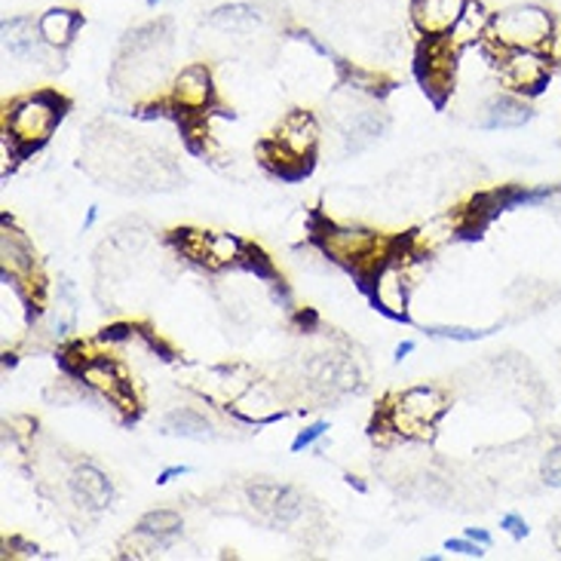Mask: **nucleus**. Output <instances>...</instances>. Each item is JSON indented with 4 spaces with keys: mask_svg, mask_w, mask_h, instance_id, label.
I'll list each match as a JSON object with an SVG mask.
<instances>
[{
    "mask_svg": "<svg viewBox=\"0 0 561 561\" xmlns=\"http://www.w3.org/2000/svg\"><path fill=\"white\" fill-rule=\"evenodd\" d=\"M556 37V19L540 3H516L491 19L488 44L497 49H549Z\"/></svg>",
    "mask_w": 561,
    "mask_h": 561,
    "instance_id": "1",
    "label": "nucleus"
},
{
    "mask_svg": "<svg viewBox=\"0 0 561 561\" xmlns=\"http://www.w3.org/2000/svg\"><path fill=\"white\" fill-rule=\"evenodd\" d=\"M61 114H65V99L59 92L44 90L25 95L7 111V136L13 138L19 153L25 157V153L37 151L46 138L56 133Z\"/></svg>",
    "mask_w": 561,
    "mask_h": 561,
    "instance_id": "2",
    "label": "nucleus"
},
{
    "mask_svg": "<svg viewBox=\"0 0 561 561\" xmlns=\"http://www.w3.org/2000/svg\"><path fill=\"white\" fill-rule=\"evenodd\" d=\"M445 409L448 399L439 387H411L402 396H396L393 405H387L383 421L387 430H393L402 439H430Z\"/></svg>",
    "mask_w": 561,
    "mask_h": 561,
    "instance_id": "3",
    "label": "nucleus"
},
{
    "mask_svg": "<svg viewBox=\"0 0 561 561\" xmlns=\"http://www.w3.org/2000/svg\"><path fill=\"white\" fill-rule=\"evenodd\" d=\"M322 249L341 264L356 267L363 276H371L383 261L393 255V245L380 240L378 233L359 228H337V225H322Z\"/></svg>",
    "mask_w": 561,
    "mask_h": 561,
    "instance_id": "4",
    "label": "nucleus"
},
{
    "mask_svg": "<svg viewBox=\"0 0 561 561\" xmlns=\"http://www.w3.org/2000/svg\"><path fill=\"white\" fill-rule=\"evenodd\" d=\"M497 80L510 92H518L531 99L549 87L552 77V59L549 49H497Z\"/></svg>",
    "mask_w": 561,
    "mask_h": 561,
    "instance_id": "5",
    "label": "nucleus"
},
{
    "mask_svg": "<svg viewBox=\"0 0 561 561\" xmlns=\"http://www.w3.org/2000/svg\"><path fill=\"white\" fill-rule=\"evenodd\" d=\"M215 80L206 65H187L172 80V107L184 114H203L213 105Z\"/></svg>",
    "mask_w": 561,
    "mask_h": 561,
    "instance_id": "6",
    "label": "nucleus"
},
{
    "mask_svg": "<svg viewBox=\"0 0 561 561\" xmlns=\"http://www.w3.org/2000/svg\"><path fill=\"white\" fill-rule=\"evenodd\" d=\"M371 279V298L378 304L380 313L396 319H405V304H409V279H405V271L399 267V259L390 255V259L380 264L375 274L368 276Z\"/></svg>",
    "mask_w": 561,
    "mask_h": 561,
    "instance_id": "7",
    "label": "nucleus"
},
{
    "mask_svg": "<svg viewBox=\"0 0 561 561\" xmlns=\"http://www.w3.org/2000/svg\"><path fill=\"white\" fill-rule=\"evenodd\" d=\"M470 0H411V25L421 37L451 34Z\"/></svg>",
    "mask_w": 561,
    "mask_h": 561,
    "instance_id": "8",
    "label": "nucleus"
},
{
    "mask_svg": "<svg viewBox=\"0 0 561 561\" xmlns=\"http://www.w3.org/2000/svg\"><path fill=\"white\" fill-rule=\"evenodd\" d=\"M534 121V107L525 95L518 92L503 90L497 95H491L482 107V121L479 126L488 133H497V129H522Z\"/></svg>",
    "mask_w": 561,
    "mask_h": 561,
    "instance_id": "9",
    "label": "nucleus"
},
{
    "mask_svg": "<svg viewBox=\"0 0 561 561\" xmlns=\"http://www.w3.org/2000/svg\"><path fill=\"white\" fill-rule=\"evenodd\" d=\"M68 491H71V501L80 510H90V513H99V510H105L114 501V485H111V479L95 463L75 467L71 479H68Z\"/></svg>",
    "mask_w": 561,
    "mask_h": 561,
    "instance_id": "10",
    "label": "nucleus"
},
{
    "mask_svg": "<svg viewBox=\"0 0 561 561\" xmlns=\"http://www.w3.org/2000/svg\"><path fill=\"white\" fill-rule=\"evenodd\" d=\"M0 34H3L7 56H13L19 61H41L46 49H49L44 37H41L37 19H31V15H10V19H3Z\"/></svg>",
    "mask_w": 561,
    "mask_h": 561,
    "instance_id": "11",
    "label": "nucleus"
},
{
    "mask_svg": "<svg viewBox=\"0 0 561 561\" xmlns=\"http://www.w3.org/2000/svg\"><path fill=\"white\" fill-rule=\"evenodd\" d=\"M80 380L92 387L95 393H102L111 402H117L123 409H133V396H129V383L123 380L121 368L111 363V359H99V356H90L87 365L77 371Z\"/></svg>",
    "mask_w": 561,
    "mask_h": 561,
    "instance_id": "12",
    "label": "nucleus"
},
{
    "mask_svg": "<svg viewBox=\"0 0 561 561\" xmlns=\"http://www.w3.org/2000/svg\"><path fill=\"white\" fill-rule=\"evenodd\" d=\"M206 25L221 34H233V37H249L264 25V13L255 3H225L213 13L206 15Z\"/></svg>",
    "mask_w": 561,
    "mask_h": 561,
    "instance_id": "13",
    "label": "nucleus"
},
{
    "mask_svg": "<svg viewBox=\"0 0 561 561\" xmlns=\"http://www.w3.org/2000/svg\"><path fill=\"white\" fill-rule=\"evenodd\" d=\"M491 19L494 13L488 10L482 0H470L463 15L457 19V25L448 34V41L457 46V49H470V46H479L488 41V31H491Z\"/></svg>",
    "mask_w": 561,
    "mask_h": 561,
    "instance_id": "14",
    "label": "nucleus"
},
{
    "mask_svg": "<svg viewBox=\"0 0 561 561\" xmlns=\"http://www.w3.org/2000/svg\"><path fill=\"white\" fill-rule=\"evenodd\" d=\"M37 28L49 49H65V46H71L80 31V13L68 10V7H53L37 19Z\"/></svg>",
    "mask_w": 561,
    "mask_h": 561,
    "instance_id": "15",
    "label": "nucleus"
},
{
    "mask_svg": "<svg viewBox=\"0 0 561 561\" xmlns=\"http://www.w3.org/2000/svg\"><path fill=\"white\" fill-rule=\"evenodd\" d=\"M136 534L151 549H167L179 540L182 518H179V513H172V510H157V513H148V516L138 522Z\"/></svg>",
    "mask_w": 561,
    "mask_h": 561,
    "instance_id": "16",
    "label": "nucleus"
},
{
    "mask_svg": "<svg viewBox=\"0 0 561 561\" xmlns=\"http://www.w3.org/2000/svg\"><path fill=\"white\" fill-rule=\"evenodd\" d=\"M163 433L167 436H182V439L209 442L215 439V426L206 414L194 409H175L163 417Z\"/></svg>",
    "mask_w": 561,
    "mask_h": 561,
    "instance_id": "17",
    "label": "nucleus"
},
{
    "mask_svg": "<svg viewBox=\"0 0 561 561\" xmlns=\"http://www.w3.org/2000/svg\"><path fill=\"white\" fill-rule=\"evenodd\" d=\"M0 252H3V274H10L13 279H28L34 274V252L15 230H3Z\"/></svg>",
    "mask_w": 561,
    "mask_h": 561,
    "instance_id": "18",
    "label": "nucleus"
},
{
    "mask_svg": "<svg viewBox=\"0 0 561 561\" xmlns=\"http://www.w3.org/2000/svg\"><path fill=\"white\" fill-rule=\"evenodd\" d=\"M426 334H433V337H445V341H457V344H472V341H482L488 334L494 332V329H463V325H430L424 329Z\"/></svg>",
    "mask_w": 561,
    "mask_h": 561,
    "instance_id": "19",
    "label": "nucleus"
},
{
    "mask_svg": "<svg viewBox=\"0 0 561 561\" xmlns=\"http://www.w3.org/2000/svg\"><path fill=\"white\" fill-rule=\"evenodd\" d=\"M540 479L547 482L549 488H559L561 491V442L559 445H552L543 457V463H540Z\"/></svg>",
    "mask_w": 561,
    "mask_h": 561,
    "instance_id": "20",
    "label": "nucleus"
},
{
    "mask_svg": "<svg viewBox=\"0 0 561 561\" xmlns=\"http://www.w3.org/2000/svg\"><path fill=\"white\" fill-rule=\"evenodd\" d=\"M240 264H245V267H249V271H252L255 276H261V279H271V276H274L271 261L264 259V252H261V249H252V245H245Z\"/></svg>",
    "mask_w": 561,
    "mask_h": 561,
    "instance_id": "21",
    "label": "nucleus"
},
{
    "mask_svg": "<svg viewBox=\"0 0 561 561\" xmlns=\"http://www.w3.org/2000/svg\"><path fill=\"white\" fill-rule=\"evenodd\" d=\"M325 433H329V424H325V421H317V424H310L307 430H301V433L295 436V442H291V451L298 455V451H304V448H310V445H313L317 439H322Z\"/></svg>",
    "mask_w": 561,
    "mask_h": 561,
    "instance_id": "22",
    "label": "nucleus"
},
{
    "mask_svg": "<svg viewBox=\"0 0 561 561\" xmlns=\"http://www.w3.org/2000/svg\"><path fill=\"white\" fill-rule=\"evenodd\" d=\"M445 549H448V552H457V556H463V559H482L488 547L476 543V540H470V537L463 534L460 540H448V543H445Z\"/></svg>",
    "mask_w": 561,
    "mask_h": 561,
    "instance_id": "23",
    "label": "nucleus"
},
{
    "mask_svg": "<svg viewBox=\"0 0 561 561\" xmlns=\"http://www.w3.org/2000/svg\"><path fill=\"white\" fill-rule=\"evenodd\" d=\"M501 528L510 534V537H516V540H525V537L531 534V525L518 516V513H506V516L501 518Z\"/></svg>",
    "mask_w": 561,
    "mask_h": 561,
    "instance_id": "24",
    "label": "nucleus"
},
{
    "mask_svg": "<svg viewBox=\"0 0 561 561\" xmlns=\"http://www.w3.org/2000/svg\"><path fill=\"white\" fill-rule=\"evenodd\" d=\"M194 472V467H184V463H179V467H169V470H163L160 476H157V485H167V482H172V479H179V476H191Z\"/></svg>",
    "mask_w": 561,
    "mask_h": 561,
    "instance_id": "25",
    "label": "nucleus"
},
{
    "mask_svg": "<svg viewBox=\"0 0 561 561\" xmlns=\"http://www.w3.org/2000/svg\"><path fill=\"white\" fill-rule=\"evenodd\" d=\"M102 337L105 341H126V337H133V325H111V329H105Z\"/></svg>",
    "mask_w": 561,
    "mask_h": 561,
    "instance_id": "26",
    "label": "nucleus"
},
{
    "mask_svg": "<svg viewBox=\"0 0 561 561\" xmlns=\"http://www.w3.org/2000/svg\"><path fill=\"white\" fill-rule=\"evenodd\" d=\"M467 537L476 540V543H482V547H491V534L485 528H467Z\"/></svg>",
    "mask_w": 561,
    "mask_h": 561,
    "instance_id": "27",
    "label": "nucleus"
},
{
    "mask_svg": "<svg viewBox=\"0 0 561 561\" xmlns=\"http://www.w3.org/2000/svg\"><path fill=\"white\" fill-rule=\"evenodd\" d=\"M409 353H414V341H402L399 347H396V363H402V359H409Z\"/></svg>",
    "mask_w": 561,
    "mask_h": 561,
    "instance_id": "28",
    "label": "nucleus"
},
{
    "mask_svg": "<svg viewBox=\"0 0 561 561\" xmlns=\"http://www.w3.org/2000/svg\"><path fill=\"white\" fill-rule=\"evenodd\" d=\"M95 218H99V209H95V206H90V213H87V225H83V230H90L92 225H95Z\"/></svg>",
    "mask_w": 561,
    "mask_h": 561,
    "instance_id": "29",
    "label": "nucleus"
},
{
    "mask_svg": "<svg viewBox=\"0 0 561 561\" xmlns=\"http://www.w3.org/2000/svg\"><path fill=\"white\" fill-rule=\"evenodd\" d=\"M552 543H556V549L561 552V518L556 522V531H552Z\"/></svg>",
    "mask_w": 561,
    "mask_h": 561,
    "instance_id": "30",
    "label": "nucleus"
},
{
    "mask_svg": "<svg viewBox=\"0 0 561 561\" xmlns=\"http://www.w3.org/2000/svg\"><path fill=\"white\" fill-rule=\"evenodd\" d=\"M145 3H148V7H151V10H157V7H160V3H163V0H145Z\"/></svg>",
    "mask_w": 561,
    "mask_h": 561,
    "instance_id": "31",
    "label": "nucleus"
}]
</instances>
